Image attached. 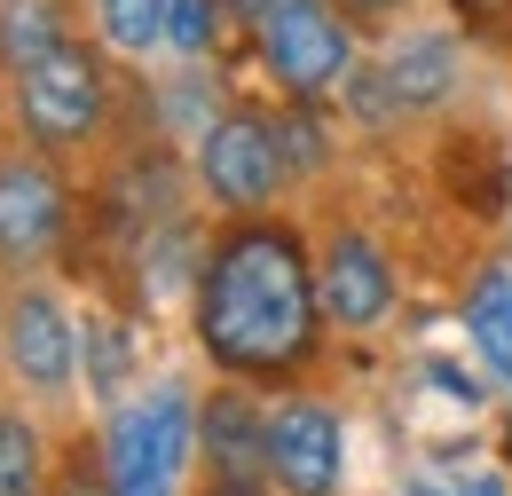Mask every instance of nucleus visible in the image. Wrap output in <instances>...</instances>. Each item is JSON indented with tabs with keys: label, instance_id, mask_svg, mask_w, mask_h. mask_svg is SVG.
<instances>
[{
	"label": "nucleus",
	"instance_id": "dca6fc26",
	"mask_svg": "<svg viewBox=\"0 0 512 496\" xmlns=\"http://www.w3.org/2000/svg\"><path fill=\"white\" fill-rule=\"evenodd\" d=\"M56 40H64V24H56L48 0H0V56H8V63L48 56Z\"/></svg>",
	"mask_w": 512,
	"mask_h": 496
},
{
	"label": "nucleus",
	"instance_id": "39448f33",
	"mask_svg": "<svg viewBox=\"0 0 512 496\" xmlns=\"http://www.w3.org/2000/svg\"><path fill=\"white\" fill-rule=\"evenodd\" d=\"M197 182L213 205H229V213H253L276 197L284 182V142H276V126L253 119V111H221V119L197 134Z\"/></svg>",
	"mask_w": 512,
	"mask_h": 496
},
{
	"label": "nucleus",
	"instance_id": "7ed1b4c3",
	"mask_svg": "<svg viewBox=\"0 0 512 496\" xmlns=\"http://www.w3.org/2000/svg\"><path fill=\"white\" fill-rule=\"evenodd\" d=\"M260 56L276 71V87L284 95H300V103H316L331 87H347V24H339V8L331 0H276L268 16H260Z\"/></svg>",
	"mask_w": 512,
	"mask_h": 496
},
{
	"label": "nucleus",
	"instance_id": "2eb2a0df",
	"mask_svg": "<svg viewBox=\"0 0 512 496\" xmlns=\"http://www.w3.org/2000/svg\"><path fill=\"white\" fill-rule=\"evenodd\" d=\"M48 489V449H40V426L0 410V496H40Z\"/></svg>",
	"mask_w": 512,
	"mask_h": 496
},
{
	"label": "nucleus",
	"instance_id": "4468645a",
	"mask_svg": "<svg viewBox=\"0 0 512 496\" xmlns=\"http://www.w3.org/2000/svg\"><path fill=\"white\" fill-rule=\"evenodd\" d=\"M79 363H87V386H95L103 402H119V394H127V378H134L127 331H119L111 315H87V331H79Z\"/></svg>",
	"mask_w": 512,
	"mask_h": 496
},
{
	"label": "nucleus",
	"instance_id": "4be33fe9",
	"mask_svg": "<svg viewBox=\"0 0 512 496\" xmlns=\"http://www.w3.org/2000/svg\"><path fill=\"white\" fill-rule=\"evenodd\" d=\"M221 8H237V16H253V24H260V16L276 8V0H221Z\"/></svg>",
	"mask_w": 512,
	"mask_h": 496
},
{
	"label": "nucleus",
	"instance_id": "f03ea898",
	"mask_svg": "<svg viewBox=\"0 0 512 496\" xmlns=\"http://www.w3.org/2000/svg\"><path fill=\"white\" fill-rule=\"evenodd\" d=\"M190 449H197V410H190V394L166 378V386H150L142 402H127L111 418V441H103V473L111 481L103 489L111 496H174Z\"/></svg>",
	"mask_w": 512,
	"mask_h": 496
},
{
	"label": "nucleus",
	"instance_id": "b1692460",
	"mask_svg": "<svg viewBox=\"0 0 512 496\" xmlns=\"http://www.w3.org/2000/svg\"><path fill=\"white\" fill-rule=\"evenodd\" d=\"M64 496H111V489H87V481H71V489Z\"/></svg>",
	"mask_w": 512,
	"mask_h": 496
},
{
	"label": "nucleus",
	"instance_id": "9b49d317",
	"mask_svg": "<svg viewBox=\"0 0 512 496\" xmlns=\"http://www.w3.org/2000/svg\"><path fill=\"white\" fill-rule=\"evenodd\" d=\"M386 95H394V111H426V103H442L449 87H457V40L449 32H418V40H402L394 56H386Z\"/></svg>",
	"mask_w": 512,
	"mask_h": 496
},
{
	"label": "nucleus",
	"instance_id": "6ab92c4d",
	"mask_svg": "<svg viewBox=\"0 0 512 496\" xmlns=\"http://www.w3.org/2000/svg\"><path fill=\"white\" fill-rule=\"evenodd\" d=\"M276 142H284V166H316V158H323V142H316V126H308V119H284V126H276Z\"/></svg>",
	"mask_w": 512,
	"mask_h": 496
},
{
	"label": "nucleus",
	"instance_id": "f257e3e1",
	"mask_svg": "<svg viewBox=\"0 0 512 496\" xmlns=\"http://www.w3.org/2000/svg\"><path fill=\"white\" fill-rule=\"evenodd\" d=\"M316 268L284 229H237L197 268V339L221 371L276 378L316 347Z\"/></svg>",
	"mask_w": 512,
	"mask_h": 496
},
{
	"label": "nucleus",
	"instance_id": "6e6552de",
	"mask_svg": "<svg viewBox=\"0 0 512 496\" xmlns=\"http://www.w3.org/2000/svg\"><path fill=\"white\" fill-rule=\"evenodd\" d=\"M64 237V182L40 158H0V260L32 268Z\"/></svg>",
	"mask_w": 512,
	"mask_h": 496
},
{
	"label": "nucleus",
	"instance_id": "a211bd4d",
	"mask_svg": "<svg viewBox=\"0 0 512 496\" xmlns=\"http://www.w3.org/2000/svg\"><path fill=\"white\" fill-rule=\"evenodd\" d=\"M213 32H221V0H174V16H166V48L174 56H205Z\"/></svg>",
	"mask_w": 512,
	"mask_h": 496
},
{
	"label": "nucleus",
	"instance_id": "1a4fd4ad",
	"mask_svg": "<svg viewBox=\"0 0 512 496\" xmlns=\"http://www.w3.org/2000/svg\"><path fill=\"white\" fill-rule=\"evenodd\" d=\"M316 300L323 315L339 323V331H371V323H386V308H394V276H386V252L371 245V237H331V252L316 260Z\"/></svg>",
	"mask_w": 512,
	"mask_h": 496
},
{
	"label": "nucleus",
	"instance_id": "5701e85b",
	"mask_svg": "<svg viewBox=\"0 0 512 496\" xmlns=\"http://www.w3.org/2000/svg\"><path fill=\"white\" fill-rule=\"evenodd\" d=\"M205 496H260V489H253V481H213Z\"/></svg>",
	"mask_w": 512,
	"mask_h": 496
},
{
	"label": "nucleus",
	"instance_id": "412c9836",
	"mask_svg": "<svg viewBox=\"0 0 512 496\" xmlns=\"http://www.w3.org/2000/svg\"><path fill=\"white\" fill-rule=\"evenodd\" d=\"M331 8H347V16H394L402 0H331Z\"/></svg>",
	"mask_w": 512,
	"mask_h": 496
},
{
	"label": "nucleus",
	"instance_id": "20e7f679",
	"mask_svg": "<svg viewBox=\"0 0 512 496\" xmlns=\"http://www.w3.org/2000/svg\"><path fill=\"white\" fill-rule=\"evenodd\" d=\"M16 111L40 142H87L95 119H103V63L87 56L79 40H56L48 56L16 63Z\"/></svg>",
	"mask_w": 512,
	"mask_h": 496
},
{
	"label": "nucleus",
	"instance_id": "f3484780",
	"mask_svg": "<svg viewBox=\"0 0 512 496\" xmlns=\"http://www.w3.org/2000/svg\"><path fill=\"white\" fill-rule=\"evenodd\" d=\"M402 496H512V489L497 465H426V473H410Z\"/></svg>",
	"mask_w": 512,
	"mask_h": 496
},
{
	"label": "nucleus",
	"instance_id": "9d476101",
	"mask_svg": "<svg viewBox=\"0 0 512 496\" xmlns=\"http://www.w3.org/2000/svg\"><path fill=\"white\" fill-rule=\"evenodd\" d=\"M197 449L213 457V481H253L268 473V418L245 394H213V410L197 418Z\"/></svg>",
	"mask_w": 512,
	"mask_h": 496
},
{
	"label": "nucleus",
	"instance_id": "0eeeda50",
	"mask_svg": "<svg viewBox=\"0 0 512 496\" xmlns=\"http://www.w3.org/2000/svg\"><path fill=\"white\" fill-rule=\"evenodd\" d=\"M347 434L323 402H276L268 410V481L284 496H339Z\"/></svg>",
	"mask_w": 512,
	"mask_h": 496
},
{
	"label": "nucleus",
	"instance_id": "423d86ee",
	"mask_svg": "<svg viewBox=\"0 0 512 496\" xmlns=\"http://www.w3.org/2000/svg\"><path fill=\"white\" fill-rule=\"evenodd\" d=\"M0 355L24 394H64L79 371V323L64 315L56 292H16L0 308Z\"/></svg>",
	"mask_w": 512,
	"mask_h": 496
},
{
	"label": "nucleus",
	"instance_id": "aec40b11",
	"mask_svg": "<svg viewBox=\"0 0 512 496\" xmlns=\"http://www.w3.org/2000/svg\"><path fill=\"white\" fill-rule=\"evenodd\" d=\"M426 371L442 378V394H449V402H481V394H489V386H473V378L457 371V363H426Z\"/></svg>",
	"mask_w": 512,
	"mask_h": 496
},
{
	"label": "nucleus",
	"instance_id": "ddd939ff",
	"mask_svg": "<svg viewBox=\"0 0 512 496\" xmlns=\"http://www.w3.org/2000/svg\"><path fill=\"white\" fill-rule=\"evenodd\" d=\"M166 16H174V0H95V24H103V40L119 56L166 48Z\"/></svg>",
	"mask_w": 512,
	"mask_h": 496
},
{
	"label": "nucleus",
	"instance_id": "f8f14e48",
	"mask_svg": "<svg viewBox=\"0 0 512 496\" xmlns=\"http://www.w3.org/2000/svg\"><path fill=\"white\" fill-rule=\"evenodd\" d=\"M465 339H473V355L497 378H512V268L481 276V284L465 292Z\"/></svg>",
	"mask_w": 512,
	"mask_h": 496
}]
</instances>
